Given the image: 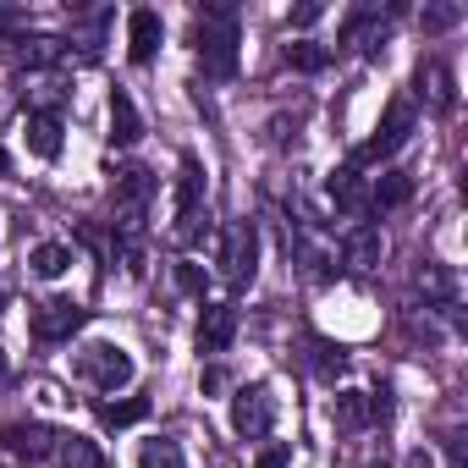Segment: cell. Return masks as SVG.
Here are the masks:
<instances>
[{"mask_svg":"<svg viewBox=\"0 0 468 468\" xmlns=\"http://www.w3.org/2000/svg\"><path fill=\"white\" fill-rule=\"evenodd\" d=\"M193 45H198L204 78H215V83L238 78V6H204Z\"/></svg>","mask_w":468,"mask_h":468,"instance_id":"6da1fadb","label":"cell"},{"mask_svg":"<svg viewBox=\"0 0 468 468\" xmlns=\"http://www.w3.org/2000/svg\"><path fill=\"white\" fill-rule=\"evenodd\" d=\"M204 238V160L182 154L176 165V243L193 249Z\"/></svg>","mask_w":468,"mask_h":468,"instance_id":"7a4b0ae2","label":"cell"},{"mask_svg":"<svg viewBox=\"0 0 468 468\" xmlns=\"http://www.w3.org/2000/svg\"><path fill=\"white\" fill-rule=\"evenodd\" d=\"M220 271H226L231 287H254V276H260V226H254V220H231V226H226Z\"/></svg>","mask_w":468,"mask_h":468,"instance_id":"3957f363","label":"cell"},{"mask_svg":"<svg viewBox=\"0 0 468 468\" xmlns=\"http://www.w3.org/2000/svg\"><path fill=\"white\" fill-rule=\"evenodd\" d=\"M413 122H419L413 100H391V105H386V116H380V127H375V138L353 154V165H364V160H391V154L413 138Z\"/></svg>","mask_w":468,"mask_h":468,"instance_id":"277c9868","label":"cell"},{"mask_svg":"<svg viewBox=\"0 0 468 468\" xmlns=\"http://www.w3.org/2000/svg\"><path fill=\"white\" fill-rule=\"evenodd\" d=\"M271 424H276L271 386H238V397H231V430H238L243 441H265Z\"/></svg>","mask_w":468,"mask_h":468,"instance_id":"5b68a950","label":"cell"},{"mask_svg":"<svg viewBox=\"0 0 468 468\" xmlns=\"http://www.w3.org/2000/svg\"><path fill=\"white\" fill-rule=\"evenodd\" d=\"M78 364H83V375H89L100 391H122V386H133V353L116 347V342H89Z\"/></svg>","mask_w":468,"mask_h":468,"instance_id":"8992f818","label":"cell"},{"mask_svg":"<svg viewBox=\"0 0 468 468\" xmlns=\"http://www.w3.org/2000/svg\"><path fill=\"white\" fill-rule=\"evenodd\" d=\"M231 342H238V309H231V303H204L198 309V353L220 358Z\"/></svg>","mask_w":468,"mask_h":468,"instance_id":"52a82bcc","label":"cell"},{"mask_svg":"<svg viewBox=\"0 0 468 468\" xmlns=\"http://www.w3.org/2000/svg\"><path fill=\"white\" fill-rule=\"evenodd\" d=\"M83 320H89L83 303H72V298H50V303L34 309V336H39V342H67L72 331H83Z\"/></svg>","mask_w":468,"mask_h":468,"instance_id":"ba28073f","label":"cell"},{"mask_svg":"<svg viewBox=\"0 0 468 468\" xmlns=\"http://www.w3.org/2000/svg\"><path fill=\"white\" fill-rule=\"evenodd\" d=\"M380 39H386V17H380V6H353L347 23H342V50L380 56Z\"/></svg>","mask_w":468,"mask_h":468,"instance_id":"9c48e42d","label":"cell"},{"mask_svg":"<svg viewBox=\"0 0 468 468\" xmlns=\"http://www.w3.org/2000/svg\"><path fill=\"white\" fill-rule=\"evenodd\" d=\"M380 254H386V243H380V226L375 220H358V226L342 231V265L347 271H375Z\"/></svg>","mask_w":468,"mask_h":468,"instance_id":"30bf717a","label":"cell"},{"mask_svg":"<svg viewBox=\"0 0 468 468\" xmlns=\"http://www.w3.org/2000/svg\"><path fill=\"white\" fill-rule=\"evenodd\" d=\"M160 39H165L160 12L138 6V12L127 17V56H133V67H149V61H154V50H160Z\"/></svg>","mask_w":468,"mask_h":468,"instance_id":"8fae6325","label":"cell"},{"mask_svg":"<svg viewBox=\"0 0 468 468\" xmlns=\"http://www.w3.org/2000/svg\"><path fill=\"white\" fill-rule=\"evenodd\" d=\"M413 83H419V100H424L435 116H446V111L457 105V83H452V67H446V61H419Z\"/></svg>","mask_w":468,"mask_h":468,"instance_id":"7c38bea8","label":"cell"},{"mask_svg":"<svg viewBox=\"0 0 468 468\" xmlns=\"http://www.w3.org/2000/svg\"><path fill=\"white\" fill-rule=\"evenodd\" d=\"M325 198L342 209V215H364L369 209V182L358 176V165H336L325 176Z\"/></svg>","mask_w":468,"mask_h":468,"instance_id":"4fadbf2b","label":"cell"},{"mask_svg":"<svg viewBox=\"0 0 468 468\" xmlns=\"http://www.w3.org/2000/svg\"><path fill=\"white\" fill-rule=\"evenodd\" d=\"M138 138H144V116H138L133 94L127 89H111V144L116 149H133Z\"/></svg>","mask_w":468,"mask_h":468,"instance_id":"5bb4252c","label":"cell"},{"mask_svg":"<svg viewBox=\"0 0 468 468\" xmlns=\"http://www.w3.org/2000/svg\"><path fill=\"white\" fill-rule=\"evenodd\" d=\"M0 441H6V452L34 457V463L56 452V430H45V424H6V430H0Z\"/></svg>","mask_w":468,"mask_h":468,"instance_id":"9a60e30c","label":"cell"},{"mask_svg":"<svg viewBox=\"0 0 468 468\" xmlns=\"http://www.w3.org/2000/svg\"><path fill=\"white\" fill-rule=\"evenodd\" d=\"M413 287L430 298V303H457V276H452V265H441V260H430V265H419L413 271Z\"/></svg>","mask_w":468,"mask_h":468,"instance_id":"2e32d148","label":"cell"},{"mask_svg":"<svg viewBox=\"0 0 468 468\" xmlns=\"http://www.w3.org/2000/svg\"><path fill=\"white\" fill-rule=\"evenodd\" d=\"M28 149L39 160H56L61 154V116L56 111H28Z\"/></svg>","mask_w":468,"mask_h":468,"instance_id":"e0dca14e","label":"cell"},{"mask_svg":"<svg viewBox=\"0 0 468 468\" xmlns=\"http://www.w3.org/2000/svg\"><path fill=\"white\" fill-rule=\"evenodd\" d=\"M413 198V176L408 171H380L375 176V187H369V209L380 215V209H397V204H408Z\"/></svg>","mask_w":468,"mask_h":468,"instance_id":"ac0fdd59","label":"cell"},{"mask_svg":"<svg viewBox=\"0 0 468 468\" xmlns=\"http://www.w3.org/2000/svg\"><path fill=\"white\" fill-rule=\"evenodd\" d=\"M56 463H61V468H111L105 452H100L89 435H56Z\"/></svg>","mask_w":468,"mask_h":468,"instance_id":"d6986e66","label":"cell"},{"mask_svg":"<svg viewBox=\"0 0 468 468\" xmlns=\"http://www.w3.org/2000/svg\"><path fill=\"white\" fill-rule=\"evenodd\" d=\"M309 369H314L320 380H336V375L347 369V347L331 342V336H309Z\"/></svg>","mask_w":468,"mask_h":468,"instance_id":"ffe728a7","label":"cell"},{"mask_svg":"<svg viewBox=\"0 0 468 468\" xmlns=\"http://www.w3.org/2000/svg\"><path fill=\"white\" fill-rule=\"evenodd\" d=\"M61 56H67L61 39H17V45H12V61L28 67V72H34V67H50V61H61Z\"/></svg>","mask_w":468,"mask_h":468,"instance_id":"44dd1931","label":"cell"},{"mask_svg":"<svg viewBox=\"0 0 468 468\" xmlns=\"http://www.w3.org/2000/svg\"><path fill=\"white\" fill-rule=\"evenodd\" d=\"M28 271L45 276V282H56V276L72 271V249H67V243H39V249L28 254Z\"/></svg>","mask_w":468,"mask_h":468,"instance_id":"7402d4cb","label":"cell"},{"mask_svg":"<svg viewBox=\"0 0 468 468\" xmlns=\"http://www.w3.org/2000/svg\"><path fill=\"white\" fill-rule=\"evenodd\" d=\"M336 424H342V430H364V424H375V413H369V391H336Z\"/></svg>","mask_w":468,"mask_h":468,"instance_id":"603a6c76","label":"cell"},{"mask_svg":"<svg viewBox=\"0 0 468 468\" xmlns=\"http://www.w3.org/2000/svg\"><path fill=\"white\" fill-rule=\"evenodd\" d=\"M138 468H187V457H182V446H176V441L154 435V441H144V446H138Z\"/></svg>","mask_w":468,"mask_h":468,"instance_id":"cb8c5ba5","label":"cell"},{"mask_svg":"<svg viewBox=\"0 0 468 468\" xmlns=\"http://www.w3.org/2000/svg\"><path fill=\"white\" fill-rule=\"evenodd\" d=\"M287 67H292V72H325V67H331V50L298 39V45H287Z\"/></svg>","mask_w":468,"mask_h":468,"instance_id":"d4e9b609","label":"cell"},{"mask_svg":"<svg viewBox=\"0 0 468 468\" xmlns=\"http://www.w3.org/2000/svg\"><path fill=\"white\" fill-rule=\"evenodd\" d=\"M463 23V6H457V0H441V6H424L419 12V28L424 34H446V28H457Z\"/></svg>","mask_w":468,"mask_h":468,"instance_id":"484cf974","label":"cell"},{"mask_svg":"<svg viewBox=\"0 0 468 468\" xmlns=\"http://www.w3.org/2000/svg\"><path fill=\"white\" fill-rule=\"evenodd\" d=\"M149 413V397H133V402H105L100 408V419L111 424V430H127V424H138Z\"/></svg>","mask_w":468,"mask_h":468,"instance_id":"4316f807","label":"cell"},{"mask_svg":"<svg viewBox=\"0 0 468 468\" xmlns=\"http://www.w3.org/2000/svg\"><path fill=\"white\" fill-rule=\"evenodd\" d=\"M176 287H182V292H193V298H204V292H209V276H204V265H193V260H176Z\"/></svg>","mask_w":468,"mask_h":468,"instance_id":"83f0119b","label":"cell"},{"mask_svg":"<svg viewBox=\"0 0 468 468\" xmlns=\"http://www.w3.org/2000/svg\"><path fill=\"white\" fill-rule=\"evenodd\" d=\"M320 17H325V6H320V0H309V6H298V12H292V28H314Z\"/></svg>","mask_w":468,"mask_h":468,"instance_id":"f1b7e54d","label":"cell"},{"mask_svg":"<svg viewBox=\"0 0 468 468\" xmlns=\"http://www.w3.org/2000/svg\"><path fill=\"white\" fill-rule=\"evenodd\" d=\"M292 463V446H265L260 452V468H287Z\"/></svg>","mask_w":468,"mask_h":468,"instance_id":"f546056e","label":"cell"},{"mask_svg":"<svg viewBox=\"0 0 468 468\" xmlns=\"http://www.w3.org/2000/svg\"><path fill=\"white\" fill-rule=\"evenodd\" d=\"M204 391H226V369H204Z\"/></svg>","mask_w":468,"mask_h":468,"instance_id":"4dcf8cb0","label":"cell"},{"mask_svg":"<svg viewBox=\"0 0 468 468\" xmlns=\"http://www.w3.org/2000/svg\"><path fill=\"white\" fill-rule=\"evenodd\" d=\"M408 468H435V457H430L424 446H413V452H408Z\"/></svg>","mask_w":468,"mask_h":468,"instance_id":"1f68e13d","label":"cell"},{"mask_svg":"<svg viewBox=\"0 0 468 468\" xmlns=\"http://www.w3.org/2000/svg\"><path fill=\"white\" fill-rule=\"evenodd\" d=\"M17 23H23V12H0V34H12Z\"/></svg>","mask_w":468,"mask_h":468,"instance_id":"d6a6232c","label":"cell"},{"mask_svg":"<svg viewBox=\"0 0 468 468\" xmlns=\"http://www.w3.org/2000/svg\"><path fill=\"white\" fill-rule=\"evenodd\" d=\"M6 171H12V154H6V149H0V176H6Z\"/></svg>","mask_w":468,"mask_h":468,"instance_id":"836d02e7","label":"cell"},{"mask_svg":"<svg viewBox=\"0 0 468 468\" xmlns=\"http://www.w3.org/2000/svg\"><path fill=\"white\" fill-rule=\"evenodd\" d=\"M0 380H6V353H0Z\"/></svg>","mask_w":468,"mask_h":468,"instance_id":"e575fe53","label":"cell"}]
</instances>
